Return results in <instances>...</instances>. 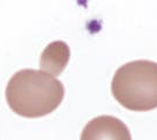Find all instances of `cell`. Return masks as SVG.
Returning <instances> with one entry per match:
<instances>
[{"mask_svg":"<svg viewBox=\"0 0 157 140\" xmlns=\"http://www.w3.org/2000/svg\"><path fill=\"white\" fill-rule=\"evenodd\" d=\"M5 96L14 113L25 118H40L60 106L65 97V87L42 70L22 69L8 81Z\"/></svg>","mask_w":157,"mask_h":140,"instance_id":"6da1fadb","label":"cell"},{"mask_svg":"<svg viewBox=\"0 0 157 140\" xmlns=\"http://www.w3.org/2000/svg\"><path fill=\"white\" fill-rule=\"evenodd\" d=\"M111 92L123 107L150 111L157 107V63L131 61L118 68L111 81Z\"/></svg>","mask_w":157,"mask_h":140,"instance_id":"7a4b0ae2","label":"cell"},{"mask_svg":"<svg viewBox=\"0 0 157 140\" xmlns=\"http://www.w3.org/2000/svg\"><path fill=\"white\" fill-rule=\"evenodd\" d=\"M80 140H132L128 126L113 116H100L88 121Z\"/></svg>","mask_w":157,"mask_h":140,"instance_id":"3957f363","label":"cell"},{"mask_svg":"<svg viewBox=\"0 0 157 140\" xmlns=\"http://www.w3.org/2000/svg\"><path fill=\"white\" fill-rule=\"evenodd\" d=\"M71 57V49L63 41L51 42L44 49L40 57V67L45 73L54 76H59L67 67Z\"/></svg>","mask_w":157,"mask_h":140,"instance_id":"277c9868","label":"cell"}]
</instances>
